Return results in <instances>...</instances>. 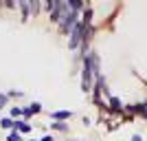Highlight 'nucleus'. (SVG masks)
I'll return each instance as SVG.
<instances>
[{
  "mask_svg": "<svg viewBox=\"0 0 147 141\" xmlns=\"http://www.w3.org/2000/svg\"><path fill=\"white\" fill-rule=\"evenodd\" d=\"M40 141H53V137H42Z\"/></svg>",
  "mask_w": 147,
  "mask_h": 141,
  "instance_id": "ddd939ff",
  "label": "nucleus"
},
{
  "mask_svg": "<svg viewBox=\"0 0 147 141\" xmlns=\"http://www.w3.org/2000/svg\"><path fill=\"white\" fill-rule=\"evenodd\" d=\"M29 141H40V139H29Z\"/></svg>",
  "mask_w": 147,
  "mask_h": 141,
  "instance_id": "2eb2a0df",
  "label": "nucleus"
},
{
  "mask_svg": "<svg viewBox=\"0 0 147 141\" xmlns=\"http://www.w3.org/2000/svg\"><path fill=\"white\" fill-rule=\"evenodd\" d=\"M20 115H22V108H18V106L11 108V117H20Z\"/></svg>",
  "mask_w": 147,
  "mask_h": 141,
  "instance_id": "9b49d317",
  "label": "nucleus"
},
{
  "mask_svg": "<svg viewBox=\"0 0 147 141\" xmlns=\"http://www.w3.org/2000/svg\"><path fill=\"white\" fill-rule=\"evenodd\" d=\"M51 117H53L55 121H64V119H70V112H68V110H55Z\"/></svg>",
  "mask_w": 147,
  "mask_h": 141,
  "instance_id": "f03ea898",
  "label": "nucleus"
},
{
  "mask_svg": "<svg viewBox=\"0 0 147 141\" xmlns=\"http://www.w3.org/2000/svg\"><path fill=\"white\" fill-rule=\"evenodd\" d=\"M7 141H20V132H9Z\"/></svg>",
  "mask_w": 147,
  "mask_h": 141,
  "instance_id": "1a4fd4ad",
  "label": "nucleus"
},
{
  "mask_svg": "<svg viewBox=\"0 0 147 141\" xmlns=\"http://www.w3.org/2000/svg\"><path fill=\"white\" fill-rule=\"evenodd\" d=\"M18 9H20V13H22V20L31 18V2H20Z\"/></svg>",
  "mask_w": 147,
  "mask_h": 141,
  "instance_id": "f257e3e1",
  "label": "nucleus"
},
{
  "mask_svg": "<svg viewBox=\"0 0 147 141\" xmlns=\"http://www.w3.org/2000/svg\"><path fill=\"white\" fill-rule=\"evenodd\" d=\"M132 141H143V139H141L138 135H134V137H132Z\"/></svg>",
  "mask_w": 147,
  "mask_h": 141,
  "instance_id": "4468645a",
  "label": "nucleus"
},
{
  "mask_svg": "<svg viewBox=\"0 0 147 141\" xmlns=\"http://www.w3.org/2000/svg\"><path fill=\"white\" fill-rule=\"evenodd\" d=\"M110 108L112 110H121V101L117 97H110Z\"/></svg>",
  "mask_w": 147,
  "mask_h": 141,
  "instance_id": "39448f33",
  "label": "nucleus"
},
{
  "mask_svg": "<svg viewBox=\"0 0 147 141\" xmlns=\"http://www.w3.org/2000/svg\"><path fill=\"white\" fill-rule=\"evenodd\" d=\"M20 95H22L20 91H11V93H9V97H20Z\"/></svg>",
  "mask_w": 147,
  "mask_h": 141,
  "instance_id": "f8f14e48",
  "label": "nucleus"
},
{
  "mask_svg": "<svg viewBox=\"0 0 147 141\" xmlns=\"http://www.w3.org/2000/svg\"><path fill=\"white\" fill-rule=\"evenodd\" d=\"M29 108H31V110H33V115H37V112L42 110V104H40V101H33V104H31Z\"/></svg>",
  "mask_w": 147,
  "mask_h": 141,
  "instance_id": "423d86ee",
  "label": "nucleus"
},
{
  "mask_svg": "<svg viewBox=\"0 0 147 141\" xmlns=\"http://www.w3.org/2000/svg\"><path fill=\"white\" fill-rule=\"evenodd\" d=\"M7 101H9V95H2V93H0V110L7 106Z\"/></svg>",
  "mask_w": 147,
  "mask_h": 141,
  "instance_id": "6e6552de",
  "label": "nucleus"
},
{
  "mask_svg": "<svg viewBox=\"0 0 147 141\" xmlns=\"http://www.w3.org/2000/svg\"><path fill=\"white\" fill-rule=\"evenodd\" d=\"M16 128H18V132H24V135L31 132V126L24 121V119H18V121H16Z\"/></svg>",
  "mask_w": 147,
  "mask_h": 141,
  "instance_id": "20e7f679",
  "label": "nucleus"
},
{
  "mask_svg": "<svg viewBox=\"0 0 147 141\" xmlns=\"http://www.w3.org/2000/svg\"><path fill=\"white\" fill-rule=\"evenodd\" d=\"M22 117H24V119H31V117H33V110H31V108H22Z\"/></svg>",
  "mask_w": 147,
  "mask_h": 141,
  "instance_id": "9d476101",
  "label": "nucleus"
},
{
  "mask_svg": "<svg viewBox=\"0 0 147 141\" xmlns=\"http://www.w3.org/2000/svg\"><path fill=\"white\" fill-rule=\"evenodd\" d=\"M13 126H16V121H13L11 117H2V119H0V128L2 130H11Z\"/></svg>",
  "mask_w": 147,
  "mask_h": 141,
  "instance_id": "7ed1b4c3",
  "label": "nucleus"
},
{
  "mask_svg": "<svg viewBox=\"0 0 147 141\" xmlns=\"http://www.w3.org/2000/svg\"><path fill=\"white\" fill-rule=\"evenodd\" d=\"M53 130H68V126H66V123H61V121H55V123H53Z\"/></svg>",
  "mask_w": 147,
  "mask_h": 141,
  "instance_id": "0eeeda50",
  "label": "nucleus"
}]
</instances>
